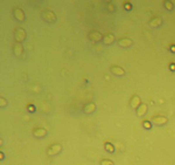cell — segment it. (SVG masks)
I'll return each mask as SVG.
<instances>
[{
  "label": "cell",
  "mask_w": 175,
  "mask_h": 165,
  "mask_svg": "<svg viewBox=\"0 0 175 165\" xmlns=\"http://www.w3.org/2000/svg\"><path fill=\"white\" fill-rule=\"evenodd\" d=\"M42 16L46 22H54L56 21V15L52 11H44L42 13Z\"/></svg>",
  "instance_id": "obj_1"
},
{
  "label": "cell",
  "mask_w": 175,
  "mask_h": 165,
  "mask_svg": "<svg viewBox=\"0 0 175 165\" xmlns=\"http://www.w3.org/2000/svg\"><path fill=\"white\" fill-rule=\"evenodd\" d=\"M61 151H62V145H59V144H56V145H51V146L48 149L47 153H48L49 156H54V155L58 154Z\"/></svg>",
  "instance_id": "obj_2"
},
{
  "label": "cell",
  "mask_w": 175,
  "mask_h": 165,
  "mask_svg": "<svg viewBox=\"0 0 175 165\" xmlns=\"http://www.w3.org/2000/svg\"><path fill=\"white\" fill-rule=\"evenodd\" d=\"M15 38L16 39V41L18 42H22L26 38V33L25 31L22 29V28H18L16 31H15Z\"/></svg>",
  "instance_id": "obj_3"
},
{
  "label": "cell",
  "mask_w": 175,
  "mask_h": 165,
  "mask_svg": "<svg viewBox=\"0 0 175 165\" xmlns=\"http://www.w3.org/2000/svg\"><path fill=\"white\" fill-rule=\"evenodd\" d=\"M110 70H111V72H112L114 75H118V76H123V75H125V74H126L125 70H124L122 68L118 66H113L111 68Z\"/></svg>",
  "instance_id": "obj_4"
},
{
  "label": "cell",
  "mask_w": 175,
  "mask_h": 165,
  "mask_svg": "<svg viewBox=\"0 0 175 165\" xmlns=\"http://www.w3.org/2000/svg\"><path fill=\"white\" fill-rule=\"evenodd\" d=\"M14 15H15V17L18 20V21H21L23 22L25 20V15L23 13V11L21 9H15L14 10Z\"/></svg>",
  "instance_id": "obj_5"
},
{
  "label": "cell",
  "mask_w": 175,
  "mask_h": 165,
  "mask_svg": "<svg viewBox=\"0 0 175 165\" xmlns=\"http://www.w3.org/2000/svg\"><path fill=\"white\" fill-rule=\"evenodd\" d=\"M140 99L138 96H134L130 101V105L132 109H137L138 107H139L141 104H140Z\"/></svg>",
  "instance_id": "obj_6"
},
{
  "label": "cell",
  "mask_w": 175,
  "mask_h": 165,
  "mask_svg": "<svg viewBox=\"0 0 175 165\" xmlns=\"http://www.w3.org/2000/svg\"><path fill=\"white\" fill-rule=\"evenodd\" d=\"M89 37H90V39H91L92 41H96V42H98V41L101 40V39H103L102 34L100 33H98V32H97V31L91 32V33L89 34Z\"/></svg>",
  "instance_id": "obj_7"
},
{
  "label": "cell",
  "mask_w": 175,
  "mask_h": 165,
  "mask_svg": "<svg viewBox=\"0 0 175 165\" xmlns=\"http://www.w3.org/2000/svg\"><path fill=\"white\" fill-rule=\"evenodd\" d=\"M153 122L156 125H164L167 122V118L164 116H155L153 118Z\"/></svg>",
  "instance_id": "obj_8"
},
{
  "label": "cell",
  "mask_w": 175,
  "mask_h": 165,
  "mask_svg": "<svg viewBox=\"0 0 175 165\" xmlns=\"http://www.w3.org/2000/svg\"><path fill=\"white\" fill-rule=\"evenodd\" d=\"M95 110H96V104L93 103H89L84 108V111L86 114H91V113L94 112Z\"/></svg>",
  "instance_id": "obj_9"
},
{
  "label": "cell",
  "mask_w": 175,
  "mask_h": 165,
  "mask_svg": "<svg viewBox=\"0 0 175 165\" xmlns=\"http://www.w3.org/2000/svg\"><path fill=\"white\" fill-rule=\"evenodd\" d=\"M147 110H148L147 105H146L145 104H141V105L138 108V110H137V115H138V116H144V115L146 114Z\"/></svg>",
  "instance_id": "obj_10"
},
{
  "label": "cell",
  "mask_w": 175,
  "mask_h": 165,
  "mask_svg": "<svg viewBox=\"0 0 175 165\" xmlns=\"http://www.w3.org/2000/svg\"><path fill=\"white\" fill-rule=\"evenodd\" d=\"M22 51H23V48H22V44L20 43H16L14 45V53L16 56H20L22 55Z\"/></svg>",
  "instance_id": "obj_11"
},
{
  "label": "cell",
  "mask_w": 175,
  "mask_h": 165,
  "mask_svg": "<svg viewBox=\"0 0 175 165\" xmlns=\"http://www.w3.org/2000/svg\"><path fill=\"white\" fill-rule=\"evenodd\" d=\"M46 130H44V128H37L34 132H33V135L37 138H41L46 135Z\"/></svg>",
  "instance_id": "obj_12"
},
{
  "label": "cell",
  "mask_w": 175,
  "mask_h": 165,
  "mask_svg": "<svg viewBox=\"0 0 175 165\" xmlns=\"http://www.w3.org/2000/svg\"><path fill=\"white\" fill-rule=\"evenodd\" d=\"M132 44V41H131L130 39H121L119 40V44L122 47H128Z\"/></svg>",
  "instance_id": "obj_13"
},
{
  "label": "cell",
  "mask_w": 175,
  "mask_h": 165,
  "mask_svg": "<svg viewBox=\"0 0 175 165\" xmlns=\"http://www.w3.org/2000/svg\"><path fill=\"white\" fill-rule=\"evenodd\" d=\"M114 41H115V36H114L113 34H111V33L106 35V36L103 38V42H104V44H112Z\"/></svg>",
  "instance_id": "obj_14"
},
{
  "label": "cell",
  "mask_w": 175,
  "mask_h": 165,
  "mask_svg": "<svg viewBox=\"0 0 175 165\" xmlns=\"http://www.w3.org/2000/svg\"><path fill=\"white\" fill-rule=\"evenodd\" d=\"M161 24H162V20L160 18H154L150 22V25L153 28H156V27L160 26Z\"/></svg>",
  "instance_id": "obj_15"
},
{
  "label": "cell",
  "mask_w": 175,
  "mask_h": 165,
  "mask_svg": "<svg viewBox=\"0 0 175 165\" xmlns=\"http://www.w3.org/2000/svg\"><path fill=\"white\" fill-rule=\"evenodd\" d=\"M105 150L107 151V152H114V151H115V148H114V146H113V145L110 143H106L105 144Z\"/></svg>",
  "instance_id": "obj_16"
},
{
  "label": "cell",
  "mask_w": 175,
  "mask_h": 165,
  "mask_svg": "<svg viewBox=\"0 0 175 165\" xmlns=\"http://www.w3.org/2000/svg\"><path fill=\"white\" fill-rule=\"evenodd\" d=\"M101 165H114V163L108 159H104L101 162Z\"/></svg>",
  "instance_id": "obj_17"
},
{
  "label": "cell",
  "mask_w": 175,
  "mask_h": 165,
  "mask_svg": "<svg viewBox=\"0 0 175 165\" xmlns=\"http://www.w3.org/2000/svg\"><path fill=\"white\" fill-rule=\"evenodd\" d=\"M165 6H166V8H167L168 11H172V10H173V4H172L170 2H167H167L165 3Z\"/></svg>",
  "instance_id": "obj_18"
},
{
  "label": "cell",
  "mask_w": 175,
  "mask_h": 165,
  "mask_svg": "<svg viewBox=\"0 0 175 165\" xmlns=\"http://www.w3.org/2000/svg\"><path fill=\"white\" fill-rule=\"evenodd\" d=\"M6 104H7V101L4 99V98H0V106L4 107V106H5Z\"/></svg>",
  "instance_id": "obj_19"
},
{
  "label": "cell",
  "mask_w": 175,
  "mask_h": 165,
  "mask_svg": "<svg viewBox=\"0 0 175 165\" xmlns=\"http://www.w3.org/2000/svg\"><path fill=\"white\" fill-rule=\"evenodd\" d=\"M143 125H144V127H145V128H150V127H151V126H150V123H149V122H147V121H146V122H144V123H143Z\"/></svg>",
  "instance_id": "obj_20"
},
{
  "label": "cell",
  "mask_w": 175,
  "mask_h": 165,
  "mask_svg": "<svg viewBox=\"0 0 175 165\" xmlns=\"http://www.w3.org/2000/svg\"><path fill=\"white\" fill-rule=\"evenodd\" d=\"M110 11H114V6H113V5H112L111 4H110V5H109V8H110Z\"/></svg>",
  "instance_id": "obj_21"
},
{
  "label": "cell",
  "mask_w": 175,
  "mask_h": 165,
  "mask_svg": "<svg viewBox=\"0 0 175 165\" xmlns=\"http://www.w3.org/2000/svg\"><path fill=\"white\" fill-rule=\"evenodd\" d=\"M1 159H4V154L1 152Z\"/></svg>",
  "instance_id": "obj_22"
}]
</instances>
